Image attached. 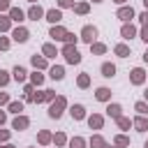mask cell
Instances as JSON below:
<instances>
[{"mask_svg":"<svg viewBox=\"0 0 148 148\" xmlns=\"http://www.w3.org/2000/svg\"><path fill=\"white\" fill-rule=\"evenodd\" d=\"M44 53H46L49 58H53V56H56V49H53L51 44H46V46H44Z\"/></svg>","mask_w":148,"mask_h":148,"instance_id":"7402d4cb","label":"cell"},{"mask_svg":"<svg viewBox=\"0 0 148 148\" xmlns=\"http://www.w3.org/2000/svg\"><path fill=\"white\" fill-rule=\"evenodd\" d=\"M127 143H130L127 136H116V146H127Z\"/></svg>","mask_w":148,"mask_h":148,"instance_id":"cb8c5ba5","label":"cell"},{"mask_svg":"<svg viewBox=\"0 0 148 148\" xmlns=\"http://www.w3.org/2000/svg\"><path fill=\"white\" fill-rule=\"evenodd\" d=\"M49 139H51V136H49V132H42V134H39V141H42V143H46Z\"/></svg>","mask_w":148,"mask_h":148,"instance_id":"4dcf8cb0","label":"cell"},{"mask_svg":"<svg viewBox=\"0 0 148 148\" xmlns=\"http://www.w3.org/2000/svg\"><path fill=\"white\" fill-rule=\"evenodd\" d=\"M42 14H44V12H42L39 7H32V9H30V18H35V21H37V18H42Z\"/></svg>","mask_w":148,"mask_h":148,"instance_id":"e0dca14e","label":"cell"},{"mask_svg":"<svg viewBox=\"0 0 148 148\" xmlns=\"http://www.w3.org/2000/svg\"><path fill=\"white\" fill-rule=\"evenodd\" d=\"M32 65H35V67H44L46 62H44V58H37V56H35V58H32Z\"/></svg>","mask_w":148,"mask_h":148,"instance_id":"d4e9b609","label":"cell"},{"mask_svg":"<svg viewBox=\"0 0 148 148\" xmlns=\"http://www.w3.org/2000/svg\"><path fill=\"white\" fill-rule=\"evenodd\" d=\"M56 143H65V134H56Z\"/></svg>","mask_w":148,"mask_h":148,"instance_id":"e575fe53","label":"cell"},{"mask_svg":"<svg viewBox=\"0 0 148 148\" xmlns=\"http://www.w3.org/2000/svg\"><path fill=\"white\" fill-rule=\"evenodd\" d=\"M5 102H7V95H5V92H0V104H5Z\"/></svg>","mask_w":148,"mask_h":148,"instance_id":"60d3db41","label":"cell"},{"mask_svg":"<svg viewBox=\"0 0 148 148\" xmlns=\"http://www.w3.org/2000/svg\"><path fill=\"white\" fill-rule=\"evenodd\" d=\"M143 60H146V62H148V53H146V56H143Z\"/></svg>","mask_w":148,"mask_h":148,"instance_id":"ee69618b","label":"cell"},{"mask_svg":"<svg viewBox=\"0 0 148 148\" xmlns=\"http://www.w3.org/2000/svg\"><path fill=\"white\" fill-rule=\"evenodd\" d=\"M62 76H65L62 67H53V69H51V79H62Z\"/></svg>","mask_w":148,"mask_h":148,"instance_id":"2e32d148","label":"cell"},{"mask_svg":"<svg viewBox=\"0 0 148 148\" xmlns=\"http://www.w3.org/2000/svg\"><path fill=\"white\" fill-rule=\"evenodd\" d=\"M146 99H148V92H146Z\"/></svg>","mask_w":148,"mask_h":148,"instance_id":"f907efd6","label":"cell"},{"mask_svg":"<svg viewBox=\"0 0 148 148\" xmlns=\"http://www.w3.org/2000/svg\"><path fill=\"white\" fill-rule=\"evenodd\" d=\"M69 111H72V118H76V120H81V118H83V106H81V104H74Z\"/></svg>","mask_w":148,"mask_h":148,"instance_id":"ba28073f","label":"cell"},{"mask_svg":"<svg viewBox=\"0 0 148 148\" xmlns=\"http://www.w3.org/2000/svg\"><path fill=\"white\" fill-rule=\"evenodd\" d=\"M132 35H134V28H132V25H123V37H125V39H130Z\"/></svg>","mask_w":148,"mask_h":148,"instance_id":"ac0fdd59","label":"cell"},{"mask_svg":"<svg viewBox=\"0 0 148 148\" xmlns=\"http://www.w3.org/2000/svg\"><path fill=\"white\" fill-rule=\"evenodd\" d=\"M7 136H9V134H7V132H0V141H5V139H7Z\"/></svg>","mask_w":148,"mask_h":148,"instance_id":"b9f144b4","label":"cell"},{"mask_svg":"<svg viewBox=\"0 0 148 148\" xmlns=\"http://www.w3.org/2000/svg\"><path fill=\"white\" fill-rule=\"evenodd\" d=\"M102 74H104L106 79H111V76L116 74V67H113L111 62H104V65H102Z\"/></svg>","mask_w":148,"mask_h":148,"instance_id":"52a82bcc","label":"cell"},{"mask_svg":"<svg viewBox=\"0 0 148 148\" xmlns=\"http://www.w3.org/2000/svg\"><path fill=\"white\" fill-rule=\"evenodd\" d=\"M132 16H134V9H132V7H123V9L118 12V18H123V21H130Z\"/></svg>","mask_w":148,"mask_h":148,"instance_id":"277c9868","label":"cell"},{"mask_svg":"<svg viewBox=\"0 0 148 148\" xmlns=\"http://www.w3.org/2000/svg\"><path fill=\"white\" fill-rule=\"evenodd\" d=\"M116 2H120V5H123V2H125V0H116Z\"/></svg>","mask_w":148,"mask_h":148,"instance_id":"bcb514c9","label":"cell"},{"mask_svg":"<svg viewBox=\"0 0 148 148\" xmlns=\"http://www.w3.org/2000/svg\"><path fill=\"white\" fill-rule=\"evenodd\" d=\"M9 28V18H0V30H7Z\"/></svg>","mask_w":148,"mask_h":148,"instance_id":"f1b7e54d","label":"cell"},{"mask_svg":"<svg viewBox=\"0 0 148 148\" xmlns=\"http://www.w3.org/2000/svg\"><path fill=\"white\" fill-rule=\"evenodd\" d=\"M146 148H148V143H146Z\"/></svg>","mask_w":148,"mask_h":148,"instance_id":"816d5d0a","label":"cell"},{"mask_svg":"<svg viewBox=\"0 0 148 148\" xmlns=\"http://www.w3.org/2000/svg\"><path fill=\"white\" fill-rule=\"evenodd\" d=\"M141 21H143V23L148 25V12H143V14H141Z\"/></svg>","mask_w":148,"mask_h":148,"instance_id":"ab89813d","label":"cell"},{"mask_svg":"<svg viewBox=\"0 0 148 148\" xmlns=\"http://www.w3.org/2000/svg\"><path fill=\"white\" fill-rule=\"evenodd\" d=\"M2 120H5V113H2V111H0V123H2Z\"/></svg>","mask_w":148,"mask_h":148,"instance_id":"7bdbcfd3","label":"cell"},{"mask_svg":"<svg viewBox=\"0 0 148 148\" xmlns=\"http://www.w3.org/2000/svg\"><path fill=\"white\" fill-rule=\"evenodd\" d=\"M23 127H28V118H23V116H21V118H16V120H14V130H23Z\"/></svg>","mask_w":148,"mask_h":148,"instance_id":"7c38bea8","label":"cell"},{"mask_svg":"<svg viewBox=\"0 0 148 148\" xmlns=\"http://www.w3.org/2000/svg\"><path fill=\"white\" fill-rule=\"evenodd\" d=\"M2 148H12V146H2Z\"/></svg>","mask_w":148,"mask_h":148,"instance_id":"681fc988","label":"cell"},{"mask_svg":"<svg viewBox=\"0 0 148 148\" xmlns=\"http://www.w3.org/2000/svg\"><path fill=\"white\" fill-rule=\"evenodd\" d=\"M116 53H118L120 58H125V56H130V49H127L125 44H118V46H116Z\"/></svg>","mask_w":148,"mask_h":148,"instance_id":"5bb4252c","label":"cell"},{"mask_svg":"<svg viewBox=\"0 0 148 148\" xmlns=\"http://www.w3.org/2000/svg\"><path fill=\"white\" fill-rule=\"evenodd\" d=\"M102 148H111V146H102Z\"/></svg>","mask_w":148,"mask_h":148,"instance_id":"7dc6e473","label":"cell"},{"mask_svg":"<svg viewBox=\"0 0 148 148\" xmlns=\"http://www.w3.org/2000/svg\"><path fill=\"white\" fill-rule=\"evenodd\" d=\"M32 83L39 86V83H42V74H32Z\"/></svg>","mask_w":148,"mask_h":148,"instance_id":"d6a6232c","label":"cell"},{"mask_svg":"<svg viewBox=\"0 0 148 148\" xmlns=\"http://www.w3.org/2000/svg\"><path fill=\"white\" fill-rule=\"evenodd\" d=\"M79 86H81V88L88 86V74H81V76H79Z\"/></svg>","mask_w":148,"mask_h":148,"instance_id":"484cf974","label":"cell"},{"mask_svg":"<svg viewBox=\"0 0 148 148\" xmlns=\"http://www.w3.org/2000/svg\"><path fill=\"white\" fill-rule=\"evenodd\" d=\"M9 14H12V18H14V21H23V12H21V9H12Z\"/></svg>","mask_w":148,"mask_h":148,"instance_id":"ffe728a7","label":"cell"},{"mask_svg":"<svg viewBox=\"0 0 148 148\" xmlns=\"http://www.w3.org/2000/svg\"><path fill=\"white\" fill-rule=\"evenodd\" d=\"M62 106H65V99H62V97H58V102H56V104H51L49 116H51V118H60V113H62L60 109H62Z\"/></svg>","mask_w":148,"mask_h":148,"instance_id":"7a4b0ae2","label":"cell"},{"mask_svg":"<svg viewBox=\"0 0 148 148\" xmlns=\"http://www.w3.org/2000/svg\"><path fill=\"white\" fill-rule=\"evenodd\" d=\"M72 148H83V139H72Z\"/></svg>","mask_w":148,"mask_h":148,"instance_id":"4316f807","label":"cell"},{"mask_svg":"<svg viewBox=\"0 0 148 148\" xmlns=\"http://www.w3.org/2000/svg\"><path fill=\"white\" fill-rule=\"evenodd\" d=\"M88 123H90V127H102V116H92Z\"/></svg>","mask_w":148,"mask_h":148,"instance_id":"d6986e66","label":"cell"},{"mask_svg":"<svg viewBox=\"0 0 148 148\" xmlns=\"http://www.w3.org/2000/svg\"><path fill=\"white\" fill-rule=\"evenodd\" d=\"M14 79H16V81H25V69L16 65V67H14Z\"/></svg>","mask_w":148,"mask_h":148,"instance_id":"9c48e42d","label":"cell"},{"mask_svg":"<svg viewBox=\"0 0 148 148\" xmlns=\"http://www.w3.org/2000/svg\"><path fill=\"white\" fill-rule=\"evenodd\" d=\"M141 81H143V69L136 67V69L132 72V83H141Z\"/></svg>","mask_w":148,"mask_h":148,"instance_id":"30bf717a","label":"cell"},{"mask_svg":"<svg viewBox=\"0 0 148 148\" xmlns=\"http://www.w3.org/2000/svg\"><path fill=\"white\" fill-rule=\"evenodd\" d=\"M95 35H97V30H95L92 25H86V28H83V32H81V39H83V42H92V39H95Z\"/></svg>","mask_w":148,"mask_h":148,"instance_id":"3957f363","label":"cell"},{"mask_svg":"<svg viewBox=\"0 0 148 148\" xmlns=\"http://www.w3.org/2000/svg\"><path fill=\"white\" fill-rule=\"evenodd\" d=\"M7 46H9V42L7 39H0V49H7Z\"/></svg>","mask_w":148,"mask_h":148,"instance_id":"74e56055","label":"cell"},{"mask_svg":"<svg viewBox=\"0 0 148 148\" xmlns=\"http://www.w3.org/2000/svg\"><path fill=\"white\" fill-rule=\"evenodd\" d=\"M46 18H49L51 23H58V21L62 18V14H60V9H51V12H46Z\"/></svg>","mask_w":148,"mask_h":148,"instance_id":"5b68a950","label":"cell"},{"mask_svg":"<svg viewBox=\"0 0 148 148\" xmlns=\"http://www.w3.org/2000/svg\"><path fill=\"white\" fill-rule=\"evenodd\" d=\"M9 7V0H0V9H7Z\"/></svg>","mask_w":148,"mask_h":148,"instance_id":"d590c367","label":"cell"},{"mask_svg":"<svg viewBox=\"0 0 148 148\" xmlns=\"http://www.w3.org/2000/svg\"><path fill=\"white\" fill-rule=\"evenodd\" d=\"M109 95H111V90H109V88H99V90H97V99H102V102H104V99H109Z\"/></svg>","mask_w":148,"mask_h":148,"instance_id":"9a60e30c","label":"cell"},{"mask_svg":"<svg viewBox=\"0 0 148 148\" xmlns=\"http://www.w3.org/2000/svg\"><path fill=\"white\" fill-rule=\"evenodd\" d=\"M118 123H120V127H130V120L127 118H118Z\"/></svg>","mask_w":148,"mask_h":148,"instance_id":"836d02e7","label":"cell"},{"mask_svg":"<svg viewBox=\"0 0 148 148\" xmlns=\"http://www.w3.org/2000/svg\"><path fill=\"white\" fill-rule=\"evenodd\" d=\"M21 109H23V104H21V102H12V104H9V111H14V113H18Z\"/></svg>","mask_w":148,"mask_h":148,"instance_id":"44dd1931","label":"cell"},{"mask_svg":"<svg viewBox=\"0 0 148 148\" xmlns=\"http://www.w3.org/2000/svg\"><path fill=\"white\" fill-rule=\"evenodd\" d=\"M5 83H7V72L0 69V86H5Z\"/></svg>","mask_w":148,"mask_h":148,"instance_id":"1f68e13d","label":"cell"},{"mask_svg":"<svg viewBox=\"0 0 148 148\" xmlns=\"http://www.w3.org/2000/svg\"><path fill=\"white\" fill-rule=\"evenodd\" d=\"M62 53H65V58H67V62H79V60H81V56H79V51H76V49H74L72 44H67Z\"/></svg>","mask_w":148,"mask_h":148,"instance_id":"6da1fadb","label":"cell"},{"mask_svg":"<svg viewBox=\"0 0 148 148\" xmlns=\"http://www.w3.org/2000/svg\"><path fill=\"white\" fill-rule=\"evenodd\" d=\"M136 111H139V113H148V106H146V102H136Z\"/></svg>","mask_w":148,"mask_h":148,"instance_id":"603a6c76","label":"cell"},{"mask_svg":"<svg viewBox=\"0 0 148 148\" xmlns=\"http://www.w3.org/2000/svg\"><path fill=\"white\" fill-rule=\"evenodd\" d=\"M92 51H95V53H104L106 49H104V44H95V46H92Z\"/></svg>","mask_w":148,"mask_h":148,"instance_id":"83f0119b","label":"cell"},{"mask_svg":"<svg viewBox=\"0 0 148 148\" xmlns=\"http://www.w3.org/2000/svg\"><path fill=\"white\" fill-rule=\"evenodd\" d=\"M72 5V0H60V7H69Z\"/></svg>","mask_w":148,"mask_h":148,"instance_id":"f35d334b","label":"cell"},{"mask_svg":"<svg viewBox=\"0 0 148 148\" xmlns=\"http://www.w3.org/2000/svg\"><path fill=\"white\" fill-rule=\"evenodd\" d=\"M141 39H143V42H148V28H143V32H141Z\"/></svg>","mask_w":148,"mask_h":148,"instance_id":"8d00e7d4","label":"cell"},{"mask_svg":"<svg viewBox=\"0 0 148 148\" xmlns=\"http://www.w3.org/2000/svg\"><path fill=\"white\" fill-rule=\"evenodd\" d=\"M134 125H136V130H139V132L148 130V120H146V118H136V120H134Z\"/></svg>","mask_w":148,"mask_h":148,"instance_id":"4fadbf2b","label":"cell"},{"mask_svg":"<svg viewBox=\"0 0 148 148\" xmlns=\"http://www.w3.org/2000/svg\"><path fill=\"white\" fill-rule=\"evenodd\" d=\"M76 12H79V14H86V12H88V5H86V2H83V5H79V7H76Z\"/></svg>","mask_w":148,"mask_h":148,"instance_id":"f546056e","label":"cell"},{"mask_svg":"<svg viewBox=\"0 0 148 148\" xmlns=\"http://www.w3.org/2000/svg\"><path fill=\"white\" fill-rule=\"evenodd\" d=\"M143 5H146V7H148V0H143Z\"/></svg>","mask_w":148,"mask_h":148,"instance_id":"f6af8a7d","label":"cell"},{"mask_svg":"<svg viewBox=\"0 0 148 148\" xmlns=\"http://www.w3.org/2000/svg\"><path fill=\"white\" fill-rule=\"evenodd\" d=\"M92 2H102V0H92Z\"/></svg>","mask_w":148,"mask_h":148,"instance_id":"c3c4849f","label":"cell"},{"mask_svg":"<svg viewBox=\"0 0 148 148\" xmlns=\"http://www.w3.org/2000/svg\"><path fill=\"white\" fill-rule=\"evenodd\" d=\"M14 39H16V42H25V39H28V30H25V28H16V30H14Z\"/></svg>","mask_w":148,"mask_h":148,"instance_id":"8992f818","label":"cell"},{"mask_svg":"<svg viewBox=\"0 0 148 148\" xmlns=\"http://www.w3.org/2000/svg\"><path fill=\"white\" fill-rule=\"evenodd\" d=\"M30 2H35V0H30Z\"/></svg>","mask_w":148,"mask_h":148,"instance_id":"f5cc1de1","label":"cell"},{"mask_svg":"<svg viewBox=\"0 0 148 148\" xmlns=\"http://www.w3.org/2000/svg\"><path fill=\"white\" fill-rule=\"evenodd\" d=\"M106 111H109V116L120 118V106H118V104H109V109H106Z\"/></svg>","mask_w":148,"mask_h":148,"instance_id":"8fae6325","label":"cell"}]
</instances>
